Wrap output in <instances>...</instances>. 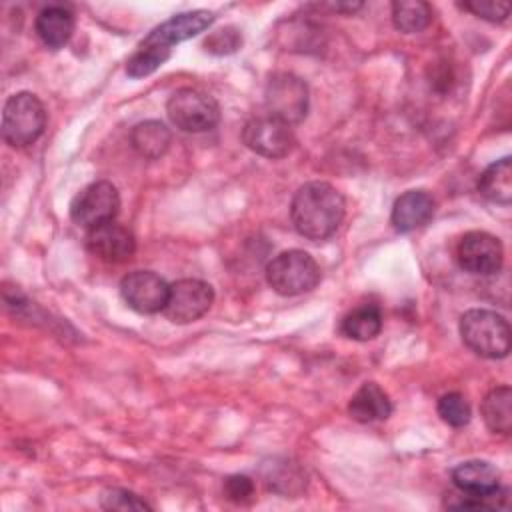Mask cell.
<instances>
[{"label": "cell", "mask_w": 512, "mask_h": 512, "mask_svg": "<svg viewBox=\"0 0 512 512\" xmlns=\"http://www.w3.org/2000/svg\"><path fill=\"white\" fill-rule=\"evenodd\" d=\"M344 210L342 194L332 184L316 180L296 190L290 204V218L300 236L320 242L338 230Z\"/></svg>", "instance_id": "obj_2"}, {"label": "cell", "mask_w": 512, "mask_h": 512, "mask_svg": "<svg viewBox=\"0 0 512 512\" xmlns=\"http://www.w3.org/2000/svg\"><path fill=\"white\" fill-rule=\"evenodd\" d=\"M462 8L488 22H504L510 14L508 2H494V0H472V2H464Z\"/></svg>", "instance_id": "obj_27"}, {"label": "cell", "mask_w": 512, "mask_h": 512, "mask_svg": "<svg viewBox=\"0 0 512 512\" xmlns=\"http://www.w3.org/2000/svg\"><path fill=\"white\" fill-rule=\"evenodd\" d=\"M214 302V290L198 278H182L170 284L164 316L174 324H190L202 318Z\"/></svg>", "instance_id": "obj_9"}, {"label": "cell", "mask_w": 512, "mask_h": 512, "mask_svg": "<svg viewBox=\"0 0 512 512\" xmlns=\"http://www.w3.org/2000/svg\"><path fill=\"white\" fill-rule=\"evenodd\" d=\"M166 112L170 122L184 132H206L220 122L218 102L196 88L176 90L166 102Z\"/></svg>", "instance_id": "obj_6"}, {"label": "cell", "mask_w": 512, "mask_h": 512, "mask_svg": "<svg viewBox=\"0 0 512 512\" xmlns=\"http://www.w3.org/2000/svg\"><path fill=\"white\" fill-rule=\"evenodd\" d=\"M214 22V14L208 10H190L174 14L160 26H156L138 46V50L126 62V74L130 78H144L160 68L172 52V46L198 36Z\"/></svg>", "instance_id": "obj_1"}, {"label": "cell", "mask_w": 512, "mask_h": 512, "mask_svg": "<svg viewBox=\"0 0 512 512\" xmlns=\"http://www.w3.org/2000/svg\"><path fill=\"white\" fill-rule=\"evenodd\" d=\"M242 140L252 152L264 158H282L296 142L292 126L270 114L248 120L242 130Z\"/></svg>", "instance_id": "obj_10"}, {"label": "cell", "mask_w": 512, "mask_h": 512, "mask_svg": "<svg viewBox=\"0 0 512 512\" xmlns=\"http://www.w3.org/2000/svg\"><path fill=\"white\" fill-rule=\"evenodd\" d=\"M46 126V110L32 92L12 94L2 110V138L12 148L34 144Z\"/></svg>", "instance_id": "obj_4"}, {"label": "cell", "mask_w": 512, "mask_h": 512, "mask_svg": "<svg viewBox=\"0 0 512 512\" xmlns=\"http://www.w3.org/2000/svg\"><path fill=\"white\" fill-rule=\"evenodd\" d=\"M454 486L468 496L490 498L500 506L506 504V490L500 488V472L486 460H466L452 470Z\"/></svg>", "instance_id": "obj_13"}, {"label": "cell", "mask_w": 512, "mask_h": 512, "mask_svg": "<svg viewBox=\"0 0 512 512\" xmlns=\"http://www.w3.org/2000/svg\"><path fill=\"white\" fill-rule=\"evenodd\" d=\"M170 140H172L170 130L158 120H144V122L136 124L130 132L132 148L142 158H148V160L160 158L168 150Z\"/></svg>", "instance_id": "obj_20"}, {"label": "cell", "mask_w": 512, "mask_h": 512, "mask_svg": "<svg viewBox=\"0 0 512 512\" xmlns=\"http://www.w3.org/2000/svg\"><path fill=\"white\" fill-rule=\"evenodd\" d=\"M242 44V34L234 28V26H226V28H220L216 32H212L206 40H204V48L206 52L210 54H232L240 48Z\"/></svg>", "instance_id": "obj_26"}, {"label": "cell", "mask_w": 512, "mask_h": 512, "mask_svg": "<svg viewBox=\"0 0 512 512\" xmlns=\"http://www.w3.org/2000/svg\"><path fill=\"white\" fill-rule=\"evenodd\" d=\"M102 508L106 510H150L152 506L138 494L124 488H110L100 498Z\"/></svg>", "instance_id": "obj_25"}, {"label": "cell", "mask_w": 512, "mask_h": 512, "mask_svg": "<svg viewBox=\"0 0 512 512\" xmlns=\"http://www.w3.org/2000/svg\"><path fill=\"white\" fill-rule=\"evenodd\" d=\"M456 258L464 272L476 276H492L502 268L504 248L496 236L474 230L464 234L458 242Z\"/></svg>", "instance_id": "obj_11"}, {"label": "cell", "mask_w": 512, "mask_h": 512, "mask_svg": "<svg viewBox=\"0 0 512 512\" xmlns=\"http://www.w3.org/2000/svg\"><path fill=\"white\" fill-rule=\"evenodd\" d=\"M382 330V312L376 304H362L348 312L340 322V332L358 342H368L376 338Z\"/></svg>", "instance_id": "obj_21"}, {"label": "cell", "mask_w": 512, "mask_h": 512, "mask_svg": "<svg viewBox=\"0 0 512 512\" xmlns=\"http://www.w3.org/2000/svg\"><path fill=\"white\" fill-rule=\"evenodd\" d=\"M120 210V194L116 186L108 180H98L82 188L72 204H70V218L90 230L100 224L112 222Z\"/></svg>", "instance_id": "obj_8"}, {"label": "cell", "mask_w": 512, "mask_h": 512, "mask_svg": "<svg viewBox=\"0 0 512 512\" xmlns=\"http://www.w3.org/2000/svg\"><path fill=\"white\" fill-rule=\"evenodd\" d=\"M86 248L96 258L118 264L134 254L136 238L126 226L112 220L86 232Z\"/></svg>", "instance_id": "obj_14"}, {"label": "cell", "mask_w": 512, "mask_h": 512, "mask_svg": "<svg viewBox=\"0 0 512 512\" xmlns=\"http://www.w3.org/2000/svg\"><path fill=\"white\" fill-rule=\"evenodd\" d=\"M438 416L454 428H462L470 422L472 418V410L468 400L464 398V394L460 392H448L444 396L438 398Z\"/></svg>", "instance_id": "obj_24"}, {"label": "cell", "mask_w": 512, "mask_h": 512, "mask_svg": "<svg viewBox=\"0 0 512 512\" xmlns=\"http://www.w3.org/2000/svg\"><path fill=\"white\" fill-rule=\"evenodd\" d=\"M34 30L46 48L58 50L72 38L74 14L66 6H46L38 12Z\"/></svg>", "instance_id": "obj_16"}, {"label": "cell", "mask_w": 512, "mask_h": 512, "mask_svg": "<svg viewBox=\"0 0 512 512\" xmlns=\"http://www.w3.org/2000/svg\"><path fill=\"white\" fill-rule=\"evenodd\" d=\"M170 286L164 278L150 270H134L120 282V294L124 302L140 314L162 312L168 300Z\"/></svg>", "instance_id": "obj_12"}, {"label": "cell", "mask_w": 512, "mask_h": 512, "mask_svg": "<svg viewBox=\"0 0 512 512\" xmlns=\"http://www.w3.org/2000/svg\"><path fill=\"white\" fill-rule=\"evenodd\" d=\"M264 104L270 116H276L290 126L298 124L308 112V86L296 74L278 72L266 82Z\"/></svg>", "instance_id": "obj_7"}, {"label": "cell", "mask_w": 512, "mask_h": 512, "mask_svg": "<svg viewBox=\"0 0 512 512\" xmlns=\"http://www.w3.org/2000/svg\"><path fill=\"white\" fill-rule=\"evenodd\" d=\"M484 424L496 432L508 436L512 430V390L510 386L492 388L480 406Z\"/></svg>", "instance_id": "obj_19"}, {"label": "cell", "mask_w": 512, "mask_h": 512, "mask_svg": "<svg viewBox=\"0 0 512 512\" xmlns=\"http://www.w3.org/2000/svg\"><path fill=\"white\" fill-rule=\"evenodd\" d=\"M264 480L270 490L280 494H298L306 484L304 476L296 472L292 466H288L286 462L270 464L268 470L264 472Z\"/></svg>", "instance_id": "obj_23"}, {"label": "cell", "mask_w": 512, "mask_h": 512, "mask_svg": "<svg viewBox=\"0 0 512 512\" xmlns=\"http://www.w3.org/2000/svg\"><path fill=\"white\" fill-rule=\"evenodd\" d=\"M436 202L426 190H408L396 198L390 214V222L396 232H412L428 224L434 216Z\"/></svg>", "instance_id": "obj_15"}, {"label": "cell", "mask_w": 512, "mask_h": 512, "mask_svg": "<svg viewBox=\"0 0 512 512\" xmlns=\"http://www.w3.org/2000/svg\"><path fill=\"white\" fill-rule=\"evenodd\" d=\"M478 192L494 204L508 206L512 202V162L508 156L496 160L480 174Z\"/></svg>", "instance_id": "obj_18"}, {"label": "cell", "mask_w": 512, "mask_h": 512, "mask_svg": "<svg viewBox=\"0 0 512 512\" xmlns=\"http://www.w3.org/2000/svg\"><path fill=\"white\" fill-rule=\"evenodd\" d=\"M224 496L230 502L246 504L254 498V482L244 474H234L224 480Z\"/></svg>", "instance_id": "obj_28"}, {"label": "cell", "mask_w": 512, "mask_h": 512, "mask_svg": "<svg viewBox=\"0 0 512 512\" xmlns=\"http://www.w3.org/2000/svg\"><path fill=\"white\" fill-rule=\"evenodd\" d=\"M266 280L276 294L298 296L316 288L320 266L304 250H284L268 262Z\"/></svg>", "instance_id": "obj_5"}, {"label": "cell", "mask_w": 512, "mask_h": 512, "mask_svg": "<svg viewBox=\"0 0 512 512\" xmlns=\"http://www.w3.org/2000/svg\"><path fill=\"white\" fill-rule=\"evenodd\" d=\"M348 414L356 422H364V424L386 420L392 414L390 396L376 382H364L352 394L348 402Z\"/></svg>", "instance_id": "obj_17"}, {"label": "cell", "mask_w": 512, "mask_h": 512, "mask_svg": "<svg viewBox=\"0 0 512 512\" xmlns=\"http://www.w3.org/2000/svg\"><path fill=\"white\" fill-rule=\"evenodd\" d=\"M392 22L404 34L422 32L432 22V6L422 0H400L392 4Z\"/></svg>", "instance_id": "obj_22"}, {"label": "cell", "mask_w": 512, "mask_h": 512, "mask_svg": "<svg viewBox=\"0 0 512 512\" xmlns=\"http://www.w3.org/2000/svg\"><path fill=\"white\" fill-rule=\"evenodd\" d=\"M462 342L482 358H504L510 352L508 320L486 308H472L460 318Z\"/></svg>", "instance_id": "obj_3"}]
</instances>
